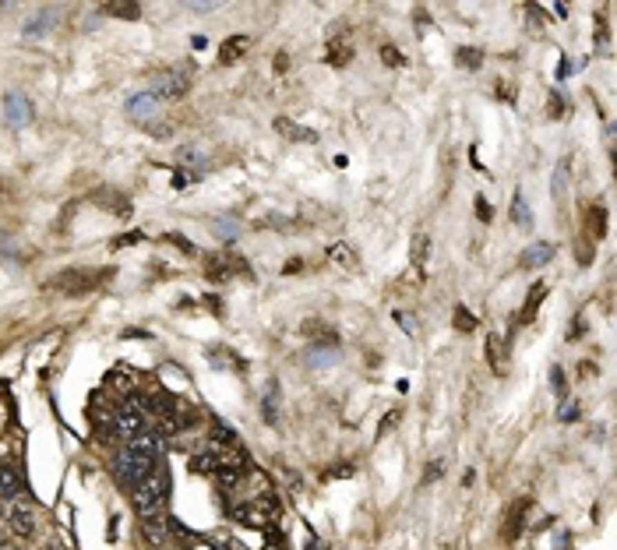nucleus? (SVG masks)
Segmentation results:
<instances>
[{
  "label": "nucleus",
  "mask_w": 617,
  "mask_h": 550,
  "mask_svg": "<svg viewBox=\"0 0 617 550\" xmlns=\"http://www.w3.org/2000/svg\"><path fill=\"white\" fill-rule=\"evenodd\" d=\"M554 258V243H529L526 251L518 254V268H543L547 261Z\"/></svg>",
  "instance_id": "6e6552de"
},
{
  "label": "nucleus",
  "mask_w": 617,
  "mask_h": 550,
  "mask_svg": "<svg viewBox=\"0 0 617 550\" xmlns=\"http://www.w3.org/2000/svg\"><path fill=\"white\" fill-rule=\"evenodd\" d=\"M558 416H561V420H578V403H575V399H561Z\"/></svg>",
  "instance_id": "58836bf2"
},
{
  "label": "nucleus",
  "mask_w": 617,
  "mask_h": 550,
  "mask_svg": "<svg viewBox=\"0 0 617 550\" xmlns=\"http://www.w3.org/2000/svg\"><path fill=\"white\" fill-rule=\"evenodd\" d=\"M473 208H476V216H480L483 223H490V219H494V212H490V201H487L483 194H476V198H473Z\"/></svg>",
  "instance_id": "c9c22d12"
},
{
  "label": "nucleus",
  "mask_w": 617,
  "mask_h": 550,
  "mask_svg": "<svg viewBox=\"0 0 617 550\" xmlns=\"http://www.w3.org/2000/svg\"><path fill=\"white\" fill-rule=\"evenodd\" d=\"M106 385L113 391H120V395H131L134 391V374L128 371V367H113V371L106 374Z\"/></svg>",
  "instance_id": "6ab92c4d"
},
{
  "label": "nucleus",
  "mask_w": 617,
  "mask_h": 550,
  "mask_svg": "<svg viewBox=\"0 0 617 550\" xmlns=\"http://www.w3.org/2000/svg\"><path fill=\"white\" fill-rule=\"evenodd\" d=\"M427 21H430V14L423 8H416V25H427Z\"/></svg>",
  "instance_id": "09e8293b"
},
{
  "label": "nucleus",
  "mask_w": 617,
  "mask_h": 550,
  "mask_svg": "<svg viewBox=\"0 0 617 550\" xmlns=\"http://www.w3.org/2000/svg\"><path fill=\"white\" fill-rule=\"evenodd\" d=\"M395 318L403 321V328H406V332H413V314H406V311H395Z\"/></svg>",
  "instance_id": "de8ad7c7"
},
{
  "label": "nucleus",
  "mask_w": 617,
  "mask_h": 550,
  "mask_svg": "<svg viewBox=\"0 0 617 550\" xmlns=\"http://www.w3.org/2000/svg\"><path fill=\"white\" fill-rule=\"evenodd\" d=\"M543 296H547V286H543V283H536V286L529 289V296H526V307L518 311V325H529V321L536 318V311H540Z\"/></svg>",
  "instance_id": "f3484780"
},
{
  "label": "nucleus",
  "mask_w": 617,
  "mask_h": 550,
  "mask_svg": "<svg viewBox=\"0 0 617 550\" xmlns=\"http://www.w3.org/2000/svg\"><path fill=\"white\" fill-rule=\"evenodd\" d=\"M92 201H96L99 208H106V212H113V216H131V201L123 198V194H117V191H110V187H103V191H96L92 194Z\"/></svg>",
  "instance_id": "0eeeda50"
},
{
  "label": "nucleus",
  "mask_w": 617,
  "mask_h": 550,
  "mask_svg": "<svg viewBox=\"0 0 617 550\" xmlns=\"http://www.w3.org/2000/svg\"><path fill=\"white\" fill-rule=\"evenodd\" d=\"M28 120H32V106H28V99L11 96V99H8V124H11V128H25Z\"/></svg>",
  "instance_id": "2eb2a0df"
},
{
  "label": "nucleus",
  "mask_w": 617,
  "mask_h": 550,
  "mask_svg": "<svg viewBox=\"0 0 617 550\" xmlns=\"http://www.w3.org/2000/svg\"><path fill=\"white\" fill-rule=\"evenodd\" d=\"M215 469H219V455H215L212 448L191 455V473H198V476H215Z\"/></svg>",
  "instance_id": "a211bd4d"
},
{
  "label": "nucleus",
  "mask_w": 617,
  "mask_h": 550,
  "mask_svg": "<svg viewBox=\"0 0 617 550\" xmlns=\"http://www.w3.org/2000/svg\"><path fill=\"white\" fill-rule=\"evenodd\" d=\"M487 363L494 374H508V363H505V346H501V335L490 332L487 335Z\"/></svg>",
  "instance_id": "9b49d317"
},
{
  "label": "nucleus",
  "mask_w": 617,
  "mask_h": 550,
  "mask_svg": "<svg viewBox=\"0 0 617 550\" xmlns=\"http://www.w3.org/2000/svg\"><path fill=\"white\" fill-rule=\"evenodd\" d=\"M512 219H515L518 226L529 223V208H526V198H522V194H515V201H512Z\"/></svg>",
  "instance_id": "c756f323"
},
{
  "label": "nucleus",
  "mask_w": 617,
  "mask_h": 550,
  "mask_svg": "<svg viewBox=\"0 0 617 550\" xmlns=\"http://www.w3.org/2000/svg\"><path fill=\"white\" fill-rule=\"evenodd\" d=\"M550 385H554V391H558L561 399H565V391H568V381H565V374H561V367H554V371H550Z\"/></svg>",
  "instance_id": "4c0bfd02"
},
{
  "label": "nucleus",
  "mask_w": 617,
  "mask_h": 550,
  "mask_svg": "<svg viewBox=\"0 0 617 550\" xmlns=\"http://www.w3.org/2000/svg\"><path fill=\"white\" fill-rule=\"evenodd\" d=\"M141 533L152 540V543H166V518H159V515H141Z\"/></svg>",
  "instance_id": "4be33fe9"
},
{
  "label": "nucleus",
  "mask_w": 617,
  "mask_h": 550,
  "mask_svg": "<svg viewBox=\"0 0 617 550\" xmlns=\"http://www.w3.org/2000/svg\"><path fill=\"white\" fill-rule=\"evenodd\" d=\"M275 406H279V388H275V381L265 385V395H261V416L268 423H275Z\"/></svg>",
  "instance_id": "a878e982"
},
{
  "label": "nucleus",
  "mask_w": 617,
  "mask_h": 550,
  "mask_svg": "<svg viewBox=\"0 0 617 550\" xmlns=\"http://www.w3.org/2000/svg\"><path fill=\"white\" fill-rule=\"evenodd\" d=\"M106 279H110V272H103V268H64L46 283V289L60 293V296H85L92 289H99Z\"/></svg>",
  "instance_id": "f257e3e1"
},
{
  "label": "nucleus",
  "mask_w": 617,
  "mask_h": 550,
  "mask_svg": "<svg viewBox=\"0 0 617 550\" xmlns=\"http://www.w3.org/2000/svg\"><path fill=\"white\" fill-rule=\"evenodd\" d=\"M103 14H113V18H128V21H134V18H141V8H138V4H131V0H110V4H103Z\"/></svg>",
  "instance_id": "5701e85b"
},
{
  "label": "nucleus",
  "mask_w": 617,
  "mask_h": 550,
  "mask_svg": "<svg viewBox=\"0 0 617 550\" xmlns=\"http://www.w3.org/2000/svg\"><path fill=\"white\" fill-rule=\"evenodd\" d=\"M398 420H403V413H398V409H388V413H385V420H381V427H378V438H385V434L392 431V427H398Z\"/></svg>",
  "instance_id": "f704fd0d"
},
{
  "label": "nucleus",
  "mask_w": 617,
  "mask_h": 550,
  "mask_svg": "<svg viewBox=\"0 0 617 550\" xmlns=\"http://www.w3.org/2000/svg\"><path fill=\"white\" fill-rule=\"evenodd\" d=\"M159 103H163V99L156 96V92H141V96H134V99L128 103V113H131L134 120H145V116H152V113L159 110Z\"/></svg>",
  "instance_id": "f8f14e48"
},
{
  "label": "nucleus",
  "mask_w": 617,
  "mask_h": 550,
  "mask_svg": "<svg viewBox=\"0 0 617 550\" xmlns=\"http://www.w3.org/2000/svg\"><path fill=\"white\" fill-rule=\"evenodd\" d=\"M328 261L332 265H338V268H356V251L350 247L346 240H335V243H328Z\"/></svg>",
  "instance_id": "ddd939ff"
},
{
  "label": "nucleus",
  "mask_w": 617,
  "mask_h": 550,
  "mask_svg": "<svg viewBox=\"0 0 617 550\" xmlns=\"http://www.w3.org/2000/svg\"><path fill=\"white\" fill-rule=\"evenodd\" d=\"M307 550H328V547H325L321 540H314V536H311V543H307Z\"/></svg>",
  "instance_id": "8fccbe9b"
},
{
  "label": "nucleus",
  "mask_w": 617,
  "mask_h": 550,
  "mask_svg": "<svg viewBox=\"0 0 617 550\" xmlns=\"http://www.w3.org/2000/svg\"><path fill=\"white\" fill-rule=\"evenodd\" d=\"M21 487H25L21 473L11 462H0V498H18Z\"/></svg>",
  "instance_id": "9d476101"
},
{
  "label": "nucleus",
  "mask_w": 617,
  "mask_h": 550,
  "mask_svg": "<svg viewBox=\"0 0 617 550\" xmlns=\"http://www.w3.org/2000/svg\"><path fill=\"white\" fill-rule=\"evenodd\" d=\"M575 254H578V261H582V265H589V261H593V247H589V240H578Z\"/></svg>",
  "instance_id": "ea45409f"
},
{
  "label": "nucleus",
  "mask_w": 617,
  "mask_h": 550,
  "mask_svg": "<svg viewBox=\"0 0 617 550\" xmlns=\"http://www.w3.org/2000/svg\"><path fill=\"white\" fill-rule=\"evenodd\" d=\"M547 113H550L554 120H558V116H565V113H568V103H565V99L558 96V92H554V96H550V106H547Z\"/></svg>",
  "instance_id": "e433bc0d"
},
{
  "label": "nucleus",
  "mask_w": 617,
  "mask_h": 550,
  "mask_svg": "<svg viewBox=\"0 0 617 550\" xmlns=\"http://www.w3.org/2000/svg\"><path fill=\"white\" fill-rule=\"evenodd\" d=\"M455 325H458V332H473V328H476V318H473L466 307H455Z\"/></svg>",
  "instance_id": "72a5a7b5"
},
{
  "label": "nucleus",
  "mask_w": 617,
  "mask_h": 550,
  "mask_svg": "<svg viewBox=\"0 0 617 550\" xmlns=\"http://www.w3.org/2000/svg\"><path fill=\"white\" fill-rule=\"evenodd\" d=\"M353 60V46L350 43H332L328 46V64H350Z\"/></svg>",
  "instance_id": "c85d7f7f"
},
{
  "label": "nucleus",
  "mask_w": 617,
  "mask_h": 550,
  "mask_svg": "<svg viewBox=\"0 0 617 550\" xmlns=\"http://www.w3.org/2000/svg\"><path fill=\"white\" fill-rule=\"evenodd\" d=\"M145 406H148V413H156L159 420H163V416H170V413L176 409L173 395H166V391H156V395H148V403H145Z\"/></svg>",
  "instance_id": "393cba45"
},
{
  "label": "nucleus",
  "mask_w": 617,
  "mask_h": 550,
  "mask_svg": "<svg viewBox=\"0 0 617 550\" xmlns=\"http://www.w3.org/2000/svg\"><path fill=\"white\" fill-rule=\"evenodd\" d=\"M585 233H589V236H585L589 243H593V240H603V233H607V212H603L600 205L589 208V216H585Z\"/></svg>",
  "instance_id": "aec40b11"
},
{
  "label": "nucleus",
  "mask_w": 617,
  "mask_h": 550,
  "mask_svg": "<svg viewBox=\"0 0 617 550\" xmlns=\"http://www.w3.org/2000/svg\"><path fill=\"white\" fill-rule=\"evenodd\" d=\"M212 230H215V236H223V240H233L240 226H236L233 219H215V223H212Z\"/></svg>",
  "instance_id": "2f4dec72"
},
{
  "label": "nucleus",
  "mask_w": 617,
  "mask_h": 550,
  "mask_svg": "<svg viewBox=\"0 0 617 550\" xmlns=\"http://www.w3.org/2000/svg\"><path fill=\"white\" fill-rule=\"evenodd\" d=\"M286 68H290V53H275V71L286 74Z\"/></svg>",
  "instance_id": "37998d69"
},
{
  "label": "nucleus",
  "mask_w": 617,
  "mask_h": 550,
  "mask_svg": "<svg viewBox=\"0 0 617 550\" xmlns=\"http://www.w3.org/2000/svg\"><path fill=\"white\" fill-rule=\"evenodd\" d=\"M138 240H145V236H141V233H128V236L113 240V247H128V243H138Z\"/></svg>",
  "instance_id": "79ce46f5"
},
{
  "label": "nucleus",
  "mask_w": 617,
  "mask_h": 550,
  "mask_svg": "<svg viewBox=\"0 0 617 550\" xmlns=\"http://www.w3.org/2000/svg\"><path fill=\"white\" fill-rule=\"evenodd\" d=\"M275 515H279V501L268 494H258L254 501L233 508V518L243 526H268V522H275Z\"/></svg>",
  "instance_id": "7ed1b4c3"
},
{
  "label": "nucleus",
  "mask_w": 617,
  "mask_h": 550,
  "mask_svg": "<svg viewBox=\"0 0 617 550\" xmlns=\"http://www.w3.org/2000/svg\"><path fill=\"white\" fill-rule=\"evenodd\" d=\"M191 43H194V50H205V46H208V39H205V36H194Z\"/></svg>",
  "instance_id": "3c124183"
},
{
  "label": "nucleus",
  "mask_w": 617,
  "mask_h": 550,
  "mask_svg": "<svg viewBox=\"0 0 617 550\" xmlns=\"http://www.w3.org/2000/svg\"><path fill=\"white\" fill-rule=\"evenodd\" d=\"M565 180H568V173H565V166H558V173H554V198H561Z\"/></svg>",
  "instance_id": "a19ab883"
},
{
  "label": "nucleus",
  "mask_w": 617,
  "mask_h": 550,
  "mask_svg": "<svg viewBox=\"0 0 617 550\" xmlns=\"http://www.w3.org/2000/svg\"><path fill=\"white\" fill-rule=\"evenodd\" d=\"M230 275H233V268H230V261L223 254L208 258V279H230Z\"/></svg>",
  "instance_id": "cd10ccee"
},
{
  "label": "nucleus",
  "mask_w": 617,
  "mask_h": 550,
  "mask_svg": "<svg viewBox=\"0 0 617 550\" xmlns=\"http://www.w3.org/2000/svg\"><path fill=\"white\" fill-rule=\"evenodd\" d=\"M247 50H251V39H247V36H230L223 43V50H219V60H223V64H236Z\"/></svg>",
  "instance_id": "dca6fc26"
},
{
  "label": "nucleus",
  "mask_w": 617,
  "mask_h": 550,
  "mask_svg": "<svg viewBox=\"0 0 617 550\" xmlns=\"http://www.w3.org/2000/svg\"><path fill=\"white\" fill-rule=\"evenodd\" d=\"M166 494H170V473L163 466H156L148 480H141L134 487V508H138V515H159Z\"/></svg>",
  "instance_id": "f03ea898"
},
{
  "label": "nucleus",
  "mask_w": 617,
  "mask_h": 550,
  "mask_svg": "<svg viewBox=\"0 0 617 550\" xmlns=\"http://www.w3.org/2000/svg\"><path fill=\"white\" fill-rule=\"evenodd\" d=\"M300 268H303V261H300V258H290V261H286V268H283V272H286V275H296V272H300Z\"/></svg>",
  "instance_id": "a18cd8bd"
},
{
  "label": "nucleus",
  "mask_w": 617,
  "mask_h": 550,
  "mask_svg": "<svg viewBox=\"0 0 617 550\" xmlns=\"http://www.w3.org/2000/svg\"><path fill=\"white\" fill-rule=\"evenodd\" d=\"M529 508H533L529 498L512 501V508L505 511V526H501V536H505V540H518V533L526 529V515H529Z\"/></svg>",
  "instance_id": "423d86ee"
},
{
  "label": "nucleus",
  "mask_w": 617,
  "mask_h": 550,
  "mask_svg": "<svg viewBox=\"0 0 617 550\" xmlns=\"http://www.w3.org/2000/svg\"><path fill=\"white\" fill-rule=\"evenodd\" d=\"M194 85V68L191 64H176L173 71H166L159 78V88H156V96L159 99H180V96H188Z\"/></svg>",
  "instance_id": "20e7f679"
},
{
  "label": "nucleus",
  "mask_w": 617,
  "mask_h": 550,
  "mask_svg": "<svg viewBox=\"0 0 617 550\" xmlns=\"http://www.w3.org/2000/svg\"><path fill=\"white\" fill-rule=\"evenodd\" d=\"M455 60H458V64L466 68V71H480V64H483V53H480V50H473V46H462V50L455 53Z\"/></svg>",
  "instance_id": "bb28decb"
},
{
  "label": "nucleus",
  "mask_w": 617,
  "mask_h": 550,
  "mask_svg": "<svg viewBox=\"0 0 617 550\" xmlns=\"http://www.w3.org/2000/svg\"><path fill=\"white\" fill-rule=\"evenodd\" d=\"M275 131H279L283 138H290V141H318V131H311V128H300V124H293L290 116H275Z\"/></svg>",
  "instance_id": "1a4fd4ad"
},
{
  "label": "nucleus",
  "mask_w": 617,
  "mask_h": 550,
  "mask_svg": "<svg viewBox=\"0 0 617 550\" xmlns=\"http://www.w3.org/2000/svg\"><path fill=\"white\" fill-rule=\"evenodd\" d=\"M166 240H173V243H176V247H180V251H188V254H191V251H194V247H191V243H188V240H183V236H180V233H170V236H166Z\"/></svg>",
  "instance_id": "c03bdc74"
},
{
  "label": "nucleus",
  "mask_w": 617,
  "mask_h": 550,
  "mask_svg": "<svg viewBox=\"0 0 617 550\" xmlns=\"http://www.w3.org/2000/svg\"><path fill=\"white\" fill-rule=\"evenodd\" d=\"M381 60H385V64H388V68H403V64H406V57H403V50H395V46H388V43L381 46Z\"/></svg>",
  "instance_id": "7c9ffc66"
},
{
  "label": "nucleus",
  "mask_w": 617,
  "mask_h": 550,
  "mask_svg": "<svg viewBox=\"0 0 617 550\" xmlns=\"http://www.w3.org/2000/svg\"><path fill=\"white\" fill-rule=\"evenodd\" d=\"M427 258H430V236H427V233H416V236H413V247H409V261H413V268H423Z\"/></svg>",
  "instance_id": "b1692460"
},
{
  "label": "nucleus",
  "mask_w": 617,
  "mask_h": 550,
  "mask_svg": "<svg viewBox=\"0 0 617 550\" xmlns=\"http://www.w3.org/2000/svg\"><path fill=\"white\" fill-rule=\"evenodd\" d=\"M303 332H307V335H314V343H318L321 349H335V346H338V335H335L332 328H325L321 321H307Z\"/></svg>",
  "instance_id": "412c9836"
},
{
  "label": "nucleus",
  "mask_w": 617,
  "mask_h": 550,
  "mask_svg": "<svg viewBox=\"0 0 617 550\" xmlns=\"http://www.w3.org/2000/svg\"><path fill=\"white\" fill-rule=\"evenodd\" d=\"M113 423H117V434L120 438H138V434H145V403H128V406H120L117 413H113Z\"/></svg>",
  "instance_id": "39448f33"
},
{
  "label": "nucleus",
  "mask_w": 617,
  "mask_h": 550,
  "mask_svg": "<svg viewBox=\"0 0 617 550\" xmlns=\"http://www.w3.org/2000/svg\"><path fill=\"white\" fill-rule=\"evenodd\" d=\"M11 529L18 533V536H28L36 529V511L28 508V505H14L11 508Z\"/></svg>",
  "instance_id": "4468645a"
},
{
  "label": "nucleus",
  "mask_w": 617,
  "mask_h": 550,
  "mask_svg": "<svg viewBox=\"0 0 617 550\" xmlns=\"http://www.w3.org/2000/svg\"><path fill=\"white\" fill-rule=\"evenodd\" d=\"M445 466H448L445 458H434V462H430V466L423 469V483H434V480H441V476H445Z\"/></svg>",
  "instance_id": "473e14b6"
},
{
  "label": "nucleus",
  "mask_w": 617,
  "mask_h": 550,
  "mask_svg": "<svg viewBox=\"0 0 617 550\" xmlns=\"http://www.w3.org/2000/svg\"><path fill=\"white\" fill-rule=\"evenodd\" d=\"M572 74V60L568 57H561V64H558V78H568Z\"/></svg>",
  "instance_id": "49530a36"
}]
</instances>
